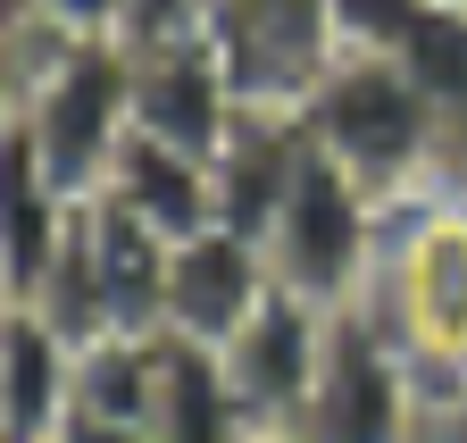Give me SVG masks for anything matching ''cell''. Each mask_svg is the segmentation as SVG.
I'll use <instances>...</instances> for the list:
<instances>
[{
    "label": "cell",
    "instance_id": "obj_6",
    "mask_svg": "<svg viewBox=\"0 0 467 443\" xmlns=\"http://www.w3.org/2000/svg\"><path fill=\"white\" fill-rule=\"evenodd\" d=\"M234 118H243V76H234V59L217 50V34H175V42H142L134 50V126L142 134L217 159Z\"/></svg>",
    "mask_w": 467,
    "mask_h": 443
},
{
    "label": "cell",
    "instance_id": "obj_20",
    "mask_svg": "<svg viewBox=\"0 0 467 443\" xmlns=\"http://www.w3.org/2000/svg\"><path fill=\"white\" fill-rule=\"evenodd\" d=\"M426 9H467V0H426Z\"/></svg>",
    "mask_w": 467,
    "mask_h": 443
},
{
    "label": "cell",
    "instance_id": "obj_15",
    "mask_svg": "<svg viewBox=\"0 0 467 443\" xmlns=\"http://www.w3.org/2000/svg\"><path fill=\"white\" fill-rule=\"evenodd\" d=\"M9 17L26 26H50V34H67V42H126V0H9Z\"/></svg>",
    "mask_w": 467,
    "mask_h": 443
},
{
    "label": "cell",
    "instance_id": "obj_1",
    "mask_svg": "<svg viewBox=\"0 0 467 443\" xmlns=\"http://www.w3.org/2000/svg\"><path fill=\"white\" fill-rule=\"evenodd\" d=\"M359 310L426 368V385L467 368V193L459 185L384 201V251Z\"/></svg>",
    "mask_w": 467,
    "mask_h": 443
},
{
    "label": "cell",
    "instance_id": "obj_10",
    "mask_svg": "<svg viewBox=\"0 0 467 443\" xmlns=\"http://www.w3.org/2000/svg\"><path fill=\"white\" fill-rule=\"evenodd\" d=\"M76 343L26 301H9V343H0V443H58L76 418Z\"/></svg>",
    "mask_w": 467,
    "mask_h": 443
},
{
    "label": "cell",
    "instance_id": "obj_9",
    "mask_svg": "<svg viewBox=\"0 0 467 443\" xmlns=\"http://www.w3.org/2000/svg\"><path fill=\"white\" fill-rule=\"evenodd\" d=\"M301 159H309V118H301V109H292V100H243V118L225 126V142H217V159H209V176H217V217L267 243L292 176H301Z\"/></svg>",
    "mask_w": 467,
    "mask_h": 443
},
{
    "label": "cell",
    "instance_id": "obj_5",
    "mask_svg": "<svg viewBox=\"0 0 467 443\" xmlns=\"http://www.w3.org/2000/svg\"><path fill=\"white\" fill-rule=\"evenodd\" d=\"M326 326H334L326 301L292 293V285H267V301L234 326V343H217L234 394H243V410L259 427H292L301 418L309 385H317V360H326Z\"/></svg>",
    "mask_w": 467,
    "mask_h": 443
},
{
    "label": "cell",
    "instance_id": "obj_7",
    "mask_svg": "<svg viewBox=\"0 0 467 443\" xmlns=\"http://www.w3.org/2000/svg\"><path fill=\"white\" fill-rule=\"evenodd\" d=\"M209 34L243 76V100H292V109L342 50L326 0H209Z\"/></svg>",
    "mask_w": 467,
    "mask_h": 443
},
{
    "label": "cell",
    "instance_id": "obj_19",
    "mask_svg": "<svg viewBox=\"0 0 467 443\" xmlns=\"http://www.w3.org/2000/svg\"><path fill=\"white\" fill-rule=\"evenodd\" d=\"M243 443H309V435H301V427H251Z\"/></svg>",
    "mask_w": 467,
    "mask_h": 443
},
{
    "label": "cell",
    "instance_id": "obj_2",
    "mask_svg": "<svg viewBox=\"0 0 467 443\" xmlns=\"http://www.w3.org/2000/svg\"><path fill=\"white\" fill-rule=\"evenodd\" d=\"M309 134L342 159L368 193L400 201L442 176V100L400 50H334L301 100Z\"/></svg>",
    "mask_w": 467,
    "mask_h": 443
},
{
    "label": "cell",
    "instance_id": "obj_11",
    "mask_svg": "<svg viewBox=\"0 0 467 443\" xmlns=\"http://www.w3.org/2000/svg\"><path fill=\"white\" fill-rule=\"evenodd\" d=\"M100 193H109L117 209H134L142 227H159L167 243L217 227V176H209V159L184 151V142H159V134H142V126H126V142H117Z\"/></svg>",
    "mask_w": 467,
    "mask_h": 443
},
{
    "label": "cell",
    "instance_id": "obj_4",
    "mask_svg": "<svg viewBox=\"0 0 467 443\" xmlns=\"http://www.w3.org/2000/svg\"><path fill=\"white\" fill-rule=\"evenodd\" d=\"M418 418H426V368L359 301L334 310L317 385H309V402H301L292 427L309 443H418Z\"/></svg>",
    "mask_w": 467,
    "mask_h": 443
},
{
    "label": "cell",
    "instance_id": "obj_17",
    "mask_svg": "<svg viewBox=\"0 0 467 443\" xmlns=\"http://www.w3.org/2000/svg\"><path fill=\"white\" fill-rule=\"evenodd\" d=\"M418 443H467V368L426 385V418H418Z\"/></svg>",
    "mask_w": 467,
    "mask_h": 443
},
{
    "label": "cell",
    "instance_id": "obj_8",
    "mask_svg": "<svg viewBox=\"0 0 467 443\" xmlns=\"http://www.w3.org/2000/svg\"><path fill=\"white\" fill-rule=\"evenodd\" d=\"M275 285L267 268V243L243 235V227H201L175 243L167 259V326L159 335H192V343H234V326H243Z\"/></svg>",
    "mask_w": 467,
    "mask_h": 443
},
{
    "label": "cell",
    "instance_id": "obj_14",
    "mask_svg": "<svg viewBox=\"0 0 467 443\" xmlns=\"http://www.w3.org/2000/svg\"><path fill=\"white\" fill-rule=\"evenodd\" d=\"M326 17H334L342 50H409L434 9L426 0H326Z\"/></svg>",
    "mask_w": 467,
    "mask_h": 443
},
{
    "label": "cell",
    "instance_id": "obj_13",
    "mask_svg": "<svg viewBox=\"0 0 467 443\" xmlns=\"http://www.w3.org/2000/svg\"><path fill=\"white\" fill-rule=\"evenodd\" d=\"M76 209H84V201H76V193H58L26 142H9V301L42 285V268H50L58 243H67Z\"/></svg>",
    "mask_w": 467,
    "mask_h": 443
},
{
    "label": "cell",
    "instance_id": "obj_3",
    "mask_svg": "<svg viewBox=\"0 0 467 443\" xmlns=\"http://www.w3.org/2000/svg\"><path fill=\"white\" fill-rule=\"evenodd\" d=\"M376 251H384V193H368L342 159L309 134V159L292 176L275 227H267V268L275 285L309 293L326 310H350L376 276Z\"/></svg>",
    "mask_w": 467,
    "mask_h": 443
},
{
    "label": "cell",
    "instance_id": "obj_18",
    "mask_svg": "<svg viewBox=\"0 0 467 443\" xmlns=\"http://www.w3.org/2000/svg\"><path fill=\"white\" fill-rule=\"evenodd\" d=\"M58 443H159V427L150 418H67Z\"/></svg>",
    "mask_w": 467,
    "mask_h": 443
},
{
    "label": "cell",
    "instance_id": "obj_16",
    "mask_svg": "<svg viewBox=\"0 0 467 443\" xmlns=\"http://www.w3.org/2000/svg\"><path fill=\"white\" fill-rule=\"evenodd\" d=\"M175 34H209V0H126V42H175Z\"/></svg>",
    "mask_w": 467,
    "mask_h": 443
},
{
    "label": "cell",
    "instance_id": "obj_12",
    "mask_svg": "<svg viewBox=\"0 0 467 443\" xmlns=\"http://www.w3.org/2000/svg\"><path fill=\"white\" fill-rule=\"evenodd\" d=\"M150 427L159 443H243L259 418L243 410L217 343L192 335H159V376H150Z\"/></svg>",
    "mask_w": 467,
    "mask_h": 443
}]
</instances>
